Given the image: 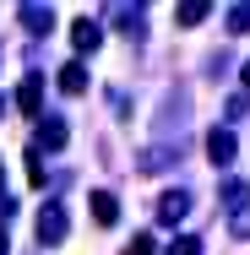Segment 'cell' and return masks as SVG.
I'll use <instances>...</instances> for the list:
<instances>
[{
	"label": "cell",
	"instance_id": "277c9868",
	"mask_svg": "<svg viewBox=\"0 0 250 255\" xmlns=\"http://www.w3.org/2000/svg\"><path fill=\"white\" fill-rule=\"evenodd\" d=\"M71 44H76L82 54H93V49L103 44V27L93 22V16H76V27H71Z\"/></svg>",
	"mask_w": 250,
	"mask_h": 255
},
{
	"label": "cell",
	"instance_id": "8fae6325",
	"mask_svg": "<svg viewBox=\"0 0 250 255\" xmlns=\"http://www.w3.org/2000/svg\"><path fill=\"white\" fill-rule=\"evenodd\" d=\"M223 201H229V206H245V201H250V190L240 185V179H229V185H223Z\"/></svg>",
	"mask_w": 250,
	"mask_h": 255
},
{
	"label": "cell",
	"instance_id": "9a60e30c",
	"mask_svg": "<svg viewBox=\"0 0 250 255\" xmlns=\"http://www.w3.org/2000/svg\"><path fill=\"white\" fill-rule=\"evenodd\" d=\"M0 255H11V239H5V228H0Z\"/></svg>",
	"mask_w": 250,
	"mask_h": 255
},
{
	"label": "cell",
	"instance_id": "52a82bcc",
	"mask_svg": "<svg viewBox=\"0 0 250 255\" xmlns=\"http://www.w3.org/2000/svg\"><path fill=\"white\" fill-rule=\"evenodd\" d=\"M16 16H22V27H27V33H38V38L54 27V11H49V5H22Z\"/></svg>",
	"mask_w": 250,
	"mask_h": 255
},
{
	"label": "cell",
	"instance_id": "6da1fadb",
	"mask_svg": "<svg viewBox=\"0 0 250 255\" xmlns=\"http://www.w3.org/2000/svg\"><path fill=\"white\" fill-rule=\"evenodd\" d=\"M16 109H22L27 120H44V76H27V82L16 87Z\"/></svg>",
	"mask_w": 250,
	"mask_h": 255
},
{
	"label": "cell",
	"instance_id": "e0dca14e",
	"mask_svg": "<svg viewBox=\"0 0 250 255\" xmlns=\"http://www.w3.org/2000/svg\"><path fill=\"white\" fill-rule=\"evenodd\" d=\"M0 114H5V103H0Z\"/></svg>",
	"mask_w": 250,
	"mask_h": 255
},
{
	"label": "cell",
	"instance_id": "4fadbf2b",
	"mask_svg": "<svg viewBox=\"0 0 250 255\" xmlns=\"http://www.w3.org/2000/svg\"><path fill=\"white\" fill-rule=\"evenodd\" d=\"M125 255H158V245H152V234H136V239H131V250Z\"/></svg>",
	"mask_w": 250,
	"mask_h": 255
},
{
	"label": "cell",
	"instance_id": "9c48e42d",
	"mask_svg": "<svg viewBox=\"0 0 250 255\" xmlns=\"http://www.w3.org/2000/svg\"><path fill=\"white\" fill-rule=\"evenodd\" d=\"M60 93H87V65H82V60L60 65Z\"/></svg>",
	"mask_w": 250,
	"mask_h": 255
},
{
	"label": "cell",
	"instance_id": "5b68a950",
	"mask_svg": "<svg viewBox=\"0 0 250 255\" xmlns=\"http://www.w3.org/2000/svg\"><path fill=\"white\" fill-rule=\"evenodd\" d=\"M87 206H93V223H103V228H114V223H120V201H114L109 190H93Z\"/></svg>",
	"mask_w": 250,
	"mask_h": 255
},
{
	"label": "cell",
	"instance_id": "7c38bea8",
	"mask_svg": "<svg viewBox=\"0 0 250 255\" xmlns=\"http://www.w3.org/2000/svg\"><path fill=\"white\" fill-rule=\"evenodd\" d=\"M229 33H250V5H234L229 11Z\"/></svg>",
	"mask_w": 250,
	"mask_h": 255
},
{
	"label": "cell",
	"instance_id": "2e32d148",
	"mask_svg": "<svg viewBox=\"0 0 250 255\" xmlns=\"http://www.w3.org/2000/svg\"><path fill=\"white\" fill-rule=\"evenodd\" d=\"M245 87H250V60H245Z\"/></svg>",
	"mask_w": 250,
	"mask_h": 255
},
{
	"label": "cell",
	"instance_id": "7a4b0ae2",
	"mask_svg": "<svg viewBox=\"0 0 250 255\" xmlns=\"http://www.w3.org/2000/svg\"><path fill=\"white\" fill-rule=\"evenodd\" d=\"M65 228H71V223H65V206H44V212H38V245H60Z\"/></svg>",
	"mask_w": 250,
	"mask_h": 255
},
{
	"label": "cell",
	"instance_id": "30bf717a",
	"mask_svg": "<svg viewBox=\"0 0 250 255\" xmlns=\"http://www.w3.org/2000/svg\"><path fill=\"white\" fill-rule=\"evenodd\" d=\"M207 11H212L207 0H185V5L174 11V16H180V27H196V22H201V16H207Z\"/></svg>",
	"mask_w": 250,
	"mask_h": 255
},
{
	"label": "cell",
	"instance_id": "3957f363",
	"mask_svg": "<svg viewBox=\"0 0 250 255\" xmlns=\"http://www.w3.org/2000/svg\"><path fill=\"white\" fill-rule=\"evenodd\" d=\"M65 141H71L65 120H54V114H44V120H38V147H44V152H60Z\"/></svg>",
	"mask_w": 250,
	"mask_h": 255
},
{
	"label": "cell",
	"instance_id": "ba28073f",
	"mask_svg": "<svg viewBox=\"0 0 250 255\" xmlns=\"http://www.w3.org/2000/svg\"><path fill=\"white\" fill-rule=\"evenodd\" d=\"M207 157L223 168V163H234V130H212L207 136Z\"/></svg>",
	"mask_w": 250,
	"mask_h": 255
},
{
	"label": "cell",
	"instance_id": "5bb4252c",
	"mask_svg": "<svg viewBox=\"0 0 250 255\" xmlns=\"http://www.w3.org/2000/svg\"><path fill=\"white\" fill-rule=\"evenodd\" d=\"M169 255H201V239L185 234V239H174V250H169Z\"/></svg>",
	"mask_w": 250,
	"mask_h": 255
},
{
	"label": "cell",
	"instance_id": "8992f818",
	"mask_svg": "<svg viewBox=\"0 0 250 255\" xmlns=\"http://www.w3.org/2000/svg\"><path fill=\"white\" fill-rule=\"evenodd\" d=\"M185 212H191V196H185V190H169V196L158 201V223H169V228H174Z\"/></svg>",
	"mask_w": 250,
	"mask_h": 255
}]
</instances>
